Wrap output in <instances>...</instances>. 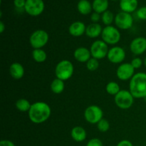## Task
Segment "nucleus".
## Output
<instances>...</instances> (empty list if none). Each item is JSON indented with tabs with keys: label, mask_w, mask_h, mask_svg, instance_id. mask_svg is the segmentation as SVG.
I'll return each instance as SVG.
<instances>
[{
	"label": "nucleus",
	"mask_w": 146,
	"mask_h": 146,
	"mask_svg": "<svg viewBox=\"0 0 146 146\" xmlns=\"http://www.w3.org/2000/svg\"><path fill=\"white\" fill-rule=\"evenodd\" d=\"M51 113V108L48 104L44 102H36L31 105L29 111V117L34 123H41L49 118Z\"/></svg>",
	"instance_id": "1"
},
{
	"label": "nucleus",
	"mask_w": 146,
	"mask_h": 146,
	"mask_svg": "<svg viewBox=\"0 0 146 146\" xmlns=\"http://www.w3.org/2000/svg\"><path fill=\"white\" fill-rule=\"evenodd\" d=\"M130 92L134 98H146V74L139 72L131 78L129 86Z\"/></svg>",
	"instance_id": "2"
},
{
	"label": "nucleus",
	"mask_w": 146,
	"mask_h": 146,
	"mask_svg": "<svg viewBox=\"0 0 146 146\" xmlns=\"http://www.w3.org/2000/svg\"><path fill=\"white\" fill-rule=\"evenodd\" d=\"M74 65L68 60H63L60 61L56 66L55 74L57 78L66 81L72 76L74 74Z\"/></svg>",
	"instance_id": "3"
},
{
	"label": "nucleus",
	"mask_w": 146,
	"mask_h": 146,
	"mask_svg": "<svg viewBox=\"0 0 146 146\" xmlns=\"http://www.w3.org/2000/svg\"><path fill=\"white\" fill-rule=\"evenodd\" d=\"M134 97L130 91L121 90L115 96V102L117 106L121 109H128L133 104Z\"/></svg>",
	"instance_id": "4"
},
{
	"label": "nucleus",
	"mask_w": 146,
	"mask_h": 146,
	"mask_svg": "<svg viewBox=\"0 0 146 146\" xmlns=\"http://www.w3.org/2000/svg\"><path fill=\"white\" fill-rule=\"evenodd\" d=\"M48 41V35L44 30H36L30 36V44L34 49L44 47Z\"/></svg>",
	"instance_id": "5"
},
{
	"label": "nucleus",
	"mask_w": 146,
	"mask_h": 146,
	"mask_svg": "<svg viewBox=\"0 0 146 146\" xmlns=\"http://www.w3.org/2000/svg\"><path fill=\"white\" fill-rule=\"evenodd\" d=\"M102 39L104 42L108 44H115L121 39V34L119 31L112 26H107L103 29L101 34Z\"/></svg>",
	"instance_id": "6"
},
{
	"label": "nucleus",
	"mask_w": 146,
	"mask_h": 146,
	"mask_svg": "<svg viewBox=\"0 0 146 146\" xmlns=\"http://www.w3.org/2000/svg\"><path fill=\"white\" fill-rule=\"evenodd\" d=\"M108 47L106 42L102 40H97L94 41L91 46V56L96 59H102L107 56L108 53Z\"/></svg>",
	"instance_id": "7"
},
{
	"label": "nucleus",
	"mask_w": 146,
	"mask_h": 146,
	"mask_svg": "<svg viewBox=\"0 0 146 146\" xmlns=\"http://www.w3.org/2000/svg\"><path fill=\"white\" fill-rule=\"evenodd\" d=\"M103 115H104L103 111L97 106H90L84 112L85 119L88 123L92 124L98 123L103 118Z\"/></svg>",
	"instance_id": "8"
},
{
	"label": "nucleus",
	"mask_w": 146,
	"mask_h": 146,
	"mask_svg": "<svg viewBox=\"0 0 146 146\" xmlns=\"http://www.w3.org/2000/svg\"><path fill=\"white\" fill-rule=\"evenodd\" d=\"M24 9L29 15L36 17L40 15L44 11V1L42 0H26Z\"/></svg>",
	"instance_id": "9"
},
{
	"label": "nucleus",
	"mask_w": 146,
	"mask_h": 146,
	"mask_svg": "<svg viewBox=\"0 0 146 146\" xmlns=\"http://www.w3.org/2000/svg\"><path fill=\"white\" fill-rule=\"evenodd\" d=\"M115 25L121 29H128L133 24V19L131 14L127 12H120L115 17Z\"/></svg>",
	"instance_id": "10"
},
{
	"label": "nucleus",
	"mask_w": 146,
	"mask_h": 146,
	"mask_svg": "<svg viewBox=\"0 0 146 146\" xmlns=\"http://www.w3.org/2000/svg\"><path fill=\"white\" fill-rule=\"evenodd\" d=\"M135 68L131 64L125 63L118 66L116 74L118 78L121 81H126L133 76Z\"/></svg>",
	"instance_id": "11"
},
{
	"label": "nucleus",
	"mask_w": 146,
	"mask_h": 146,
	"mask_svg": "<svg viewBox=\"0 0 146 146\" xmlns=\"http://www.w3.org/2000/svg\"><path fill=\"white\" fill-rule=\"evenodd\" d=\"M107 57L108 59L113 64H119L125 59V52L123 48L121 47L114 46L109 49Z\"/></svg>",
	"instance_id": "12"
},
{
	"label": "nucleus",
	"mask_w": 146,
	"mask_h": 146,
	"mask_svg": "<svg viewBox=\"0 0 146 146\" xmlns=\"http://www.w3.org/2000/svg\"><path fill=\"white\" fill-rule=\"evenodd\" d=\"M130 48L133 54L141 55L146 51V38L145 37H138L131 41Z\"/></svg>",
	"instance_id": "13"
},
{
	"label": "nucleus",
	"mask_w": 146,
	"mask_h": 146,
	"mask_svg": "<svg viewBox=\"0 0 146 146\" xmlns=\"http://www.w3.org/2000/svg\"><path fill=\"white\" fill-rule=\"evenodd\" d=\"M91 51L86 48L80 47L75 50L74 53V58L81 63L87 62L91 58Z\"/></svg>",
	"instance_id": "14"
},
{
	"label": "nucleus",
	"mask_w": 146,
	"mask_h": 146,
	"mask_svg": "<svg viewBox=\"0 0 146 146\" xmlns=\"http://www.w3.org/2000/svg\"><path fill=\"white\" fill-rule=\"evenodd\" d=\"M86 28L85 24L81 21L74 22L71 24L68 28L70 34L74 36H81L86 32Z\"/></svg>",
	"instance_id": "15"
},
{
	"label": "nucleus",
	"mask_w": 146,
	"mask_h": 146,
	"mask_svg": "<svg viewBox=\"0 0 146 146\" xmlns=\"http://www.w3.org/2000/svg\"><path fill=\"white\" fill-rule=\"evenodd\" d=\"M9 73L14 79H20L24 76V68L19 63H14L10 66Z\"/></svg>",
	"instance_id": "16"
},
{
	"label": "nucleus",
	"mask_w": 146,
	"mask_h": 146,
	"mask_svg": "<svg viewBox=\"0 0 146 146\" xmlns=\"http://www.w3.org/2000/svg\"><path fill=\"white\" fill-rule=\"evenodd\" d=\"M102 27L99 24L93 23L86 27V34L90 38H96L102 34Z\"/></svg>",
	"instance_id": "17"
},
{
	"label": "nucleus",
	"mask_w": 146,
	"mask_h": 146,
	"mask_svg": "<svg viewBox=\"0 0 146 146\" xmlns=\"http://www.w3.org/2000/svg\"><path fill=\"white\" fill-rule=\"evenodd\" d=\"M138 7L137 0H121L120 7L123 11L127 13H131L135 11Z\"/></svg>",
	"instance_id": "18"
},
{
	"label": "nucleus",
	"mask_w": 146,
	"mask_h": 146,
	"mask_svg": "<svg viewBox=\"0 0 146 146\" xmlns=\"http://www.w3.org/2000/svg\"><path fill=\"white\" fill-rule=\"evenodd\" d=\"M71 137L76 142H82L86 138V132L82 127H74L71 133Z\"/></svg>",
	"instance_id": "19"
},
{
	"label": "nucleus",
	"mask_w": 146,
	"mask_h": 146,
	"mask_svg": "<svg viewBox=\"0 0 146 146\" xmlns=\"http://www.w3.org/2000/svg\"><path fill=\"white\" fill-rule=\"evenodd\" d=\"M93 9L95 12L104 13L107 11L108 7V0H94L93 2Z\"/></svg>",
	"instance_id": "20"
},
{
	"label": "nucleus",
	"mask_w": 146,
	"mask_h": 146,
	"mask_svg": "<svg viewBox=\"0 0 146 146\" xmlns=\"http://www.w3.org/2000/svg\"><path fill=\"white\" fill-rule=\"evenodd\" d=\"M78 11L81 13V14L84 15H86L91 13V9L93 7H91V4L88 0H81L78 3V6H77Z\"/></svg>",
	"instance_id": "21"
},
{
	"label": "nucleus",
	"mask_w": 146,
	"mask_h": 146,
	"mask_svg": "<svg viewBox=\"0 0 146 146\" xmlns=\"http://www.w3.org/2000/svg\"><path fill=\"white\" fill-rule=\"evenodd\" d=\"M51 89L54 94H61L64 90V81L59 79V78H56L52 81L51 84Z\"/></svg>",
	"instance_id": "22"
},
{
	"label": "nucleus",
	"mask_w": 146,
	"mask_h": 146,
	"mask_svg": "<svg viewBox=\"0 0 146 146\" xmlns=\"http://www.w3.org/2000/svg\"><path fill=\"white\" fill-rule=\"evenodd\" d=\"M33 58L38 63H42L46 61L47 58L46 53L41 48L34 49L32 52Z\"/></svg>",
	"instance_id": "23"
},
{
	"label": "nucleus",
	"mask_w": 146,
	"mask_h": 146,
	"mask_svg": "<svg viewBox=\"0 0 146 146\" xmlns=\"http://www.w3.org/2000/svg\"><path fill=\"white\" fill-rule=\"evenodd\" d=\"M15 106L16 108L19 111H22V112L29 111L31 106V105L29 102V101H27V99H24V98H21V99H19L18 101H17Z\"/></svg>",
	"instance_id": "24"
},
{
	"label": "nucleus",
	"mask_w": 146,
	"mask_h": 146,
	"mask_svg": "<svg viewBox=\"0 0 146 146\" xmlns=\"http://www.w3.org/2000/svg\"><path fill=\"white\" fill-rule=\"evenodd\" d=\"M106 91L108 94H111V95H116L119 93V91H121L120 90V86L116 82H110L108 83L106 85Z\"/></svg>",
	"instance_id": "25"
},
{
	"label": "nucleus",
	"mask_w": 146,
	"mask_h": 146,
	"mask_svg": "<svg viewBox=\"0 0 146 146\" xmlns=\"http://www.w3.org/2000/svg\"><path fill=\"white\" fill-rule=\"evenodd\" d=\"M102 19V21L104 22V24L107 26H110V24H111V23L113 21V14L111 12V11H106L105 12L103 13V15L101 17Z\"/></svg>",
	"instance_id": "26"
},
{
	"label": "nucleus",
	"mask_w": 146,
	"mask_h": 146,
	"mask_svg": "<svg viewBox=\"0 0 146 146\" xmlns=\"http://www.w3.org/2000/svg\"><path fill=\"white\" fill-rule=\"evenodd\" d=\"M86 66H87V68H88L89 71H96V70L98 68V66H99V64H98V59H96V58H90V59L87 61Z\"/></svg>",
	"instance_id": "27"
},
{
	"label": "nucleus",
	"mask_w": 146,
	"mask_h": 146,
	"mask_svg": "<svg viewBox=\"0 0 146 146\" xmlns=\"http://www.w3.org/2000/svg\"><path fill=\"white\" fill-rule=\"evenodd\" d=\"M97 127L101 132H106L108 131L110 128L109 122L106 119H102L97 123Z\"/></svg>",
	"instance_id": "28"
},
{
	"label": "nucleus",
	"mask_w": 146,
	"mask_h": 146,
	"mask_svg": "<svg viewBox=\"0 0 146 146\" xmlns=\"http://www.w3.org/2000/svg\"><path fill=\"white\" fill-rule=\"evenodd\" d=\"M137 16L140 19L146 20V7H143L140 8L137 11Z\"/></svg>",
	"instance_id": "29"
},
{
	"label": "nucleus",
	"mask_w": 146,
	"mask_h": 146,
	"mask_svg": "<svg viewBox=\"0 0 146 146\" xmlns=\"http://www.w3.org/2000/svg\"><path fill=\"white\" fill-rule=\"evenodd\" d=\"M86 146H104L102 141L98 138H93L90 140L87 143Z\"/></svg>",
	"instance_id": "30"
},
{
	"label": "nucleus",
	"mask_w": 146,
	"mask_h": 146,
	"mask_svg": "<svg viewBox=\"0 0 146 146\" xmlns=\"http://www.w3.org/2000/svg\"><path fill=\"white\" fill-rule=\"evenodd\" d=\"M131 64V65L133 66V68H135H135H141V66H142L143 61L140 58H138V57H137V58H133V59L132 60Z\"/></svg>",
	"instance_id": "31"
},
{
	"label": "nucleus",
	"mask_w": 146,
	"mask_h": 146,
	"mask_svg": "<svg viewBox=\"0 0 146 146\" xmlns=\"http://www.w3.org/2000/svg\"><path fill=\"white\" fill-rule=\"evenodd\" d=\"M14 4L17 8H22L25 7L26 1L25 0H14Z\"/></svg>",
	"instance_id": "32"
},
{
	"label": "nucleus",
	"mask_w": 146,
	"mask_h": 146,
	"mask_svg": "<svg viewBox=\"0 0 146 146\" xmlns=\"http://www.w3.org/2000/svg\"><path fill=\"white\" fill-rule=\"evenodd\" d=\"M0 146H15L14 143L9 140H2L0 142Z\"/></svg>",
	"instance_id": "33"
},
{
	"label": "nucleus",
	"mask_w": 146,
	"mask_h": 146,
	"mask_svg": "<svg viewBox=\"0 0 146 146\" xmlns=\"http://www.w3.org/2000/svg\"><path fill=\"white\" fill-rule=\"evenodd\" d=\"M117 146H133V144L131 141L128 140H123L118 143Z\"/></svg>",
	"instance_id": "34"
},
{
	"label": "nucleus",
	"mask_w": 146,
	"mask_h": 146,
	"mask_svg": "<svg viewBox=\"0 0 146 146\" xmlns=\"http://www.w3.org/2000/svg\"><path fill=\"white\" fill-rule=\"evenodd\" d=\"M100 17H100L99 14H98V13L95 12V13H94V14H92V15H91V20L94 21V22H97V21H99Z\"/></svg>",
	"instance_id": "35"
},
{
	"label": "nucleus",
	"mask_w": 146,
	"mask_h": 146,
	"mask_svg": "<svg viewBox=\"0 0 146 146\" xmlns=\"http://www.w3.org/2000/svg\"><path fill=\"white\" fill-rule=\"evenodd\" d=\"M4 29H5V25L3 23V21H0V32L3 33Z\"/></svg>",
	"instance_id": "36"
},
{
	"label": "nucleus",
	"mask_w": 146,
	"mask_h": 146,
	"mask_svg": "<svg viewBox=\"0 0 146 146\" xmlns=\"http://www.w3.org/2000/svg\"><path fill=\"white\" fill-rule=\"evenodd\" d=\"M144 64H145V67H146V57H145V60H144Z\"/></svg>",
	"instance_id": "37"
},
{
	"label": "nucleus",
	"mask_w": 146,
	"mask_h": 146,
	"mask_svg": "<svg viewBox=\"0 0 146 146\" xmlns=\"http://www.w3.org/2000/svg\"><path fill=\"white\" fill-rule=\"evenodd\" d=\"M112 1H116V0H112Z\"/></svg>",
	"instance_id": "38"
}]
</instances>
